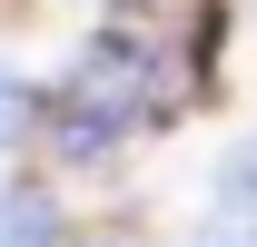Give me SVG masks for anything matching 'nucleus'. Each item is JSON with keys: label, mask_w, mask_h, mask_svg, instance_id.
I'll list each match as a JSON object with an SVG mask.
<instances>
[{"label": "nucleus", "mask_w": 257, "mask_h": 247, "mask_svg": "<svg viewBox=\"0 0 257 247\" xmlns=\"http://www.w3.org/2000/svg\"><path fill=\"white\" fill-rule=\"evenodd\" d=\"M40 119H50V109H40L30 69H10V60H0V149H20V139H30Z\"/></svg>", "instance_id": "7ed1b4c3"}, {"label": "nucleus", "mask_w": 257, "mask_h": 247, "mask_svg": "<svg viewBox=\"0 0 257 247\" xmlns=\"http://www.w3.org/2000/svg\"><path fill=\"white\" fill-rule=\"evenodd\" d=\"M218 208H257V139H237V158L218 168Z\"/></svg>", "instance_id": "20e7f679"}, {"label": "nucleus", "mask_w": 257, "mask_h": 247, "mask_svg": "<svg viewBox=\"0 0 257 247\" xmlns=\"http://www.w3.org/2000/svg\"><path fill=\"white\" fill-rule=\"evenodd\" d=\"M139 119H149V50H128V40H89V60L69 69L60 109H50V139H60L69 158H109Z\"/></svg>", "instance_id": "f257e3e1"}, {"label": "nucleus", "mask_w": 257, "mask_h": 247, "mask_svg": "<svg viewBox=\"0 0 257 247\" xmlns=\"http://www.w3.org/2000/svg\"><path fill=\"white\" fill-rule=\"evenodd\" d=\"M0 247H60V208L40 188H10L0 198Z\"/></svg>", "instance_id": "f03ea898"}, {"label": "nucleus", "mask_w": 257, "mask_h": 247, "mask_svg": "<svg viewBox=\"0 0 257 247\" xmlns=\"http://www.w3.org/2000/svg\"><path fill=\"white\" fill-rule=\"evenodd\" d=\"M188 247H257V217H247V208H237V217H208Z\"/></svg>", "instance_id": "39448f33"}]
</instances>
